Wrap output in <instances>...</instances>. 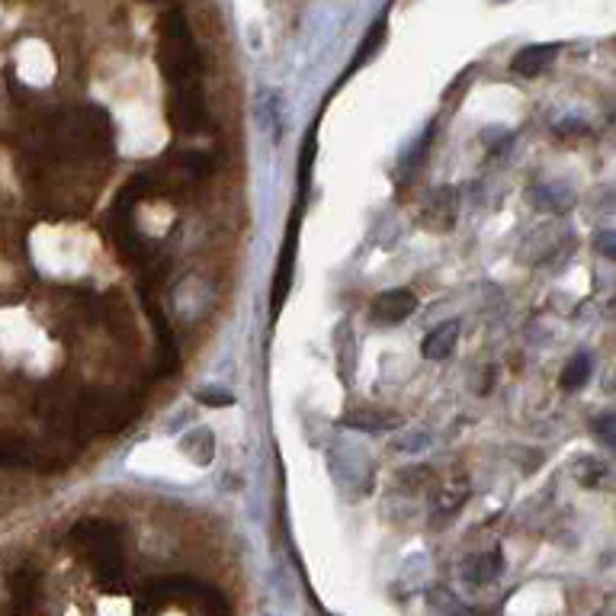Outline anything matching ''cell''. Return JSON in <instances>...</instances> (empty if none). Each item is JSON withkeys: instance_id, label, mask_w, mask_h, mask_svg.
Listing matches in <instances>:
<instances>
[{"instance_id": "8fae6325", "label": "cell", "mask_w": 616, "mask_h": 616, "mask_svg": "<svg viewBox=\"0 0 616 616\" xmlns=\"http://www.w3.org/2000/svg\"><path fill=\"white\" fill-rule=\"evenodd\" d=\"M180 167L193 177H206L212 171V158L206 151H180Z\"/></svg>"}, {"instance_id": "3957f363", "label": "cell", "mask_w": 616, "mask_h": 616, "mask_svg": "<svg viewBox=\"0 0 616 616\" xmlns=\"http://www.w3.org/2000/svg\"><path fill=\"white\" fill-rule=\"evenodd\" d=\"M414 308H418V296L411 289H389L373 302V318L382 325H402L414 315Z\"/></svg>"}, {"instance_id": "5b68a950", "label": "cell", "mask_w": 616, "mask_h": 616, "mask_svg": "<svg viewBox=\"0 0 616 616\" xmlns=\"http://www.w3.org/2000/svg\"><path fill=\"white\" fill-rule=\"evenodd\" d=\"M459 321L450 318V321H443V325H437L434 331H427L424 337V344H421V353L427 360H443V357H450L456 341H459Z\"/></svg>"}, {"instance_id": "4fadbf2b", "label": "cell", "mask_w": 616, "mask_h": 616, "mask_svg": "<svg viewBox=\"0 0 616 616\" xmlns=\"http://www.w3.org/2000/svg\"><path fill=\"white\" fill-rule=\"evenodd\" d=\"M385 42V20H379V23H373V29H369V36H366V42L360 45V55H357V65H363V61H369L376 55V49L379 45Z\"/></svg>"}, {"instance_id": "277c9868", "label": "cell", "mask_w": 616, "mask_h": 616, "mask_svg": "<svg viewBox=\"0 0 616 616\" xmlns=\"http://www.w3.org/2000/svg\"><path fill=\"white\" fill-rule=\"evenodd\" d=\"M344 427L360 430V434H385V430H398L405 421L395 411H379V408H357L341 418Z\"/></svg>"}, {"instance_id": "8992f818", "label": "cell", "mask_w": 616, "mask_h": 616, "mask_svg": "<svg viewBox=\"0 0 616 616\" xmlns=\"http://www.w3.org/2000/svg\"><path fill=\"white\" fill-rule=\"evenodd\" d=\"M559 45H527L523 52H517V58L511 61V71L520 77H536L539 71H546L556 58Z\"/></svg>"}, {"instance_id": "9a60e30c", "label": "cell", "mask_w": 616, "mask_h": 616, "mask_svg": "<svg viewBox=\"0 0 616 616\" xmlns=\"http://www.w3.org/2000/svg\"><path fill=\"white\" fill-rule=\"evenodd\" d=\"M597 251L604 254V257H610V260H616V228L600 231V235H597Z\"/></svg>"}, {"instance_id": "9c48e42d", "label": "cell", "mask_w": 616, "mask_h": 616, "mask_svg": "<svg viewBox=\"0 0 616 616\" xmlns=\"http://www.w3.org/2000/svg\"><path fill=\"white\" fill-rule=\"evenodd\" d=\"M180 450L187 453L196 466H209L212 462V456H215V440H212V430H206V427H199V430H193V434H187L180 440Z\"/></svg>"}, {"instance_id": "ba28073f", "label": "cell", "mask_w": 616, "mask_h": 616, "mask_svg": "<svg viewBox=\"0 0 616 616\" xmlns=\"http://www.w3.org/2000/svg\"><path fill=\"white\" fill-rule=\"evenodd\" d=\"M280 273H276V286H273V315H280L283 308V299L289 292V283H292V267H296V222H292V231L286 238V248L280 254Z\"/></svg>"}, {"instance_id": "30bf717a", "label": "cell", "mask_w": 616, "mask_h": 616, "mask_svg": "<svg viewBox=\"0 0 616 616\" xmlns=\"http://www.w3.org/2000/svg\"><path fill=\"white\" fill-rule=\"evenodd\" d=\"M591 369H594L591 353H575V357L565 363L562 376H559V385H562L565 392H578L581 385L591 379Z\"/></svg>"}, {"instance_id": "7a4b0ae2", "label": "cell", "mask_w": 616, "mask_h": 616, "mask_svg": "<svg viewBox=\"0 0 616 616\" xmlns=\"http://www.w3.org/2000/svg\"><path fill=\"white\" fill-rule=\"evenodd\" d=\"M171 122L177 132L183 135H196L206 126V100H203V87L193 90H171Z\"/></svg>"}, {"instance_id": "5bb4252c", "label": "cell", "mask_w": 616, "mask_h": 616, "mask_svg": "<svg viewBox=\"0 0 616 616\" xmlns=\"http://www.w3.org/2000/svg\"><path fill=\"white\" fill-rule=\"evenodd\" d=\"M594 434L604 440L610 450H616V414H600V418H594Z\"/></svg>"}, {"instance_id": "6da1fadb", "label": "cell", "mask_w": 616, "mask_h": 616, "mask_svg": "<svg viewBox=\"0 0 616 616\" xmlns=\"http://www.w3.org/2000/svg\"><path fill=\"white\" fill-rule=\"evenodd\" d=\"M161 68L167 74L171 90H193L203 87V58H199V45L190 33V23L183 10H167L161 20Z\"/></svg>"}, {"instance_id": "52a82bcc", "label": "cell", "mask_w": 616, "mask_h": 616, "mask_svg": "<svg viewBox=\"0 0 616 616\" xmlns=\"http://www.w3.org/2000/svg\"><path fill=\"white\" fill-rule=\"evenodd\" d=\"M501 552H482V556H472L466 559V565H462V578H466L469 584H475V588H482V584L495 581L501 575Z\"/></svg>"}, {"instance_id": "7c38bea8", "label": "cell", "mask_w": 616, "mask_h": 616, "mask_svg": "<svg viewBox=\"0 0 616 616\" xmlns=\"http://www.w3.org/2000/svg\"><path fill=\"white\" fill-rule=\"evenodd\" d=\"M196 402L212 405V408H228V405H235V395L225 392L222 385H206V389L196 392Z\"/></svg>"}]
</instances>
